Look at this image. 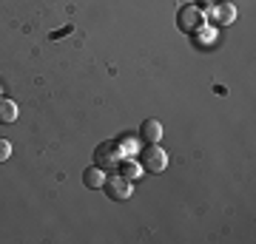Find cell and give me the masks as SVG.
I'll return each instance as SVG.
<instances>
[{
    "label": "cell",
    "instance_id": "6da1fadb",
    "mask_svg": "<svg viewBox=\"0 0 256 244\" xmlns=\"http://www.w3.org/2000/svg\"><path fill=\"white\" fill-rule=\"evenodd\" d=\"M102 190L108 193V199L126 202V199H131V193H134V182L126 179L122 173H114V176H106V182H102Z\"/></svg>",
    "mask_w": 256,
    "mask_h": 244
},
{
    "label": "cell",
    "instance_id": "7c38bea8",
    "mask_svg": "<svg viewBox=\"0 0 256 244\" xmlns=\"http://www.w3.org/2000/svg\"><path fill=\"white\" fill-rule=\"evenodd\" d=\"M68 31H72V23H68V26H63V28H60V31H54V34H52V37H54V40H57V37L68 34Z\"/></svg>",
    "mask_w": 256,
    "mask_h": 244
},
{
    "label": "cell",
    "instance_id": "7a4b0ae2",
    "mask_svg": "<svg viewBox=\"0 0 256 244\" xmlns=\"http://www.w3.org/2000/svg\"><path fill=\"white\" fill-rule=\"evenodd\" d=\"M205 23V11L200 9V6H194V3H188V6H180V11H176V26H180V31H185V34H194L196 28Z\"/></svg>",
    "mask_w": 256,
    "mask_h": 244
},
{
    "label": "cell",
    "instance_id": "9c48e42d",
    "mask_svg": "<svg viewBox=\"0 0 256 244\" xmlns=\"http://www.w3.org/2000/svg\"><path fill=\"white\" fill-rule=\"evenodd\" d=\"M194 40H196V45H205V43H214L216 40V28L208 26V23H202L196 31H194Z\"/></svg>",
    "mask_w": 256,
    "mask_h": 244
},
{
    "label": "cell",
    "instance_id": "ba28073f",
    "mask_svg": "<svg viewBox=\"0 0 256 244\" xmlns=\"http://www.w3.org/2000/svg\"><path fill=\"white\" fill-rule=\"evenodd\" d=\"M18 119V102L0 97V125H12Z\"/></svg>",
    "mask_w": 256,
    "mask_h": 244
},
{
    "label": "cell",
    "instance_id": "5b68a950",
    "mask_svg": "<svg viewBox=\"0 0 256 244\" xmlns=\"http://www.w3.org/2000/svg\"><path fill=\"white\" fill-rule=\"evenodd\" d=\"M210 17H214V23H220V26H230L236 20V6L234 3H220V6L210 9Z\"/></svg>",
    "mask_w": 256,
    "mask_h": 244
},
{
    "label": "cell",
    "instance_id": "8fae6325",
    "mask_svg": "<svg viewBox=\"0 0 256 244\" xmlns=\"http://www.w3.org/2000/svg\"><path fill=\"white\" fill-rule=\"evenodd\" d=\"M9 156H12V145H9V139H3V136H0V165L6 162Z\"/></svg>",
    "mask_w": 256,
    "mask_h": 244
},
{
    "label": "cell",
    "instance_id": "8992f818",
    "mask_svg": "<svg viewBox=\"0 0 256 244\" xmlns=\"http://www.w3.org/2000/svg\"><path fill=\"white\" fill-rule=\"evenodd\" d=\"M140 136H142L146 142H160V139H162V122H160V119H146V122L140 125Z\"/></svg>",
    "mask_w": 256,
    "mask_h": 244
},
{
    "label": "cell",
    "instance_id": "4fadbf2b",
    "mask_svg": "<svg viewBox=\"0 0 256 244\" xmlns=\"http://www.w3.org/2000/svg\"><path fill=\"white\" fill-rule=\"evenodd\" d=\"M194 6H200V9L205 6V9H208V6H210V0H194Z\"/></svg>",
    "mask_w": 256,
    "mask_h": 244
},
{
    "label": "cell",
    "instance_id": "3957f363",
    "mask_svg": "<svg viewBox=\"0 0 256 244\" xmlns=\"http://www.w3.org/2000/svg\"><path fill=\"white\" fill-rule=\"evenodd\" d=\"M140 165L151 173H160L168 168V154L160 148V142H148V148H142V154H140Z\"/></svg>",
    "mask_w": 256,
    "mask_h": 244
},
{
    "label": "cell",
    "instance_id": "30bf717a",
    "mask_svg": "<svg viewBox=\"0 0 256 244\" xmlns=\"http://www.w3.org/2000/svg\"><path fill=\"white\" fill-rule=\"evenodd\" d=\"M120 171H122V176H126V179H140V173H142V165H137V162H128V159H122V162H120Z\"/></svg>",
    "mask_w": 256,
    "mask_h": 244
},
{
    "label": "cell",
    "instance_id": "52a82bcc",
    "mask_svg": "<svg viewBox=\"0 0 256 244\" xmlns=\"http://www.w3.org/2000/svg\"><path fill=\"white\" fill-rule=\"evenodd\" d=\"M102 182H106V171H102L100 165H94V168H86V173H82V185H86L88 190L102 188Z\"/></svg>",
    "mask_w": 256,
    "mask_h": 244
},
{
    "label": "cell",
    "instance_id": "277c9868",
    "mask_svg": "<svg viewBox=\"0 0 256 244\" xmlns=\"http://www.w3.org/2000/svg\"><path fill=\"white\" fill-rule=\"evenodd\" d=\"M94 159H97V165H100L102 171H106V168H111V171L120 168V162L126 159V156H122V142H114V139H111V142H102L100 148H97Z\"/></svg>",
    "mask_w": 256,
    "mask_h": 244
}]
</instances>
